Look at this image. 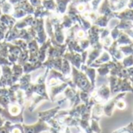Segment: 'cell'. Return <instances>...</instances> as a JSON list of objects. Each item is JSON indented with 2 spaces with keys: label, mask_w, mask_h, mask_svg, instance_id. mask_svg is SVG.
<instances>
[{
  "label": "cell",
  "mask_w": 133,
  "mask_h": 133,
  "mask_svg": "<svg viewBox=\"0 0 133 133\" xmlns=\"http://www.w3.org/2000/svg\"><path fill=\"white\" fill-rule=\"evenodd\" d=\"M23 128L24 133H40L43 131L50 130V127L41 120H40L37 124L33 125L28 126L23 125Z\"/></svg>",
  "instance_id": "obj_1"
},
{
  "label": "cell",
  "mask_w": 133,
  "mask_h": 133,
  "mask_svg": "<svg viewBox=\"0 0 133 133\" xmlns=\"http://www.w3.org/2000/svg\"><path fill=\"white\" fill-rule=\"evenodd\" d=\"M116 106L118 109H121V110H123L126 107V103L123 101V100H118L117 103H116Z\"/></svg>",
  "instance_id": "obj_2"
},
{
  "label": "cell",
  "mask_w": 133,
  "mask_h": 133,
  "mask_svg": "<svg viewBox=\"0 0 133 133\" xmlns=\"http://www.w3.org/2000/svg\"><path fill=\"white\" fill-rule=\"evenodd\" d=\"M3 124H4V122H3V120L0 118V128H1L2 126H3Z\"/></svg>",
  "instance_id": "obj_3"
}]
</instances>
